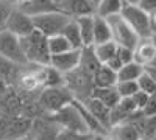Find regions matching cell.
Wrapping results in <instances>:
<instances>
[{
    "label": "cell",
    "instance_id": "40",
    "mask_svg": "<svg viewBox=\"0 0 156 140\" xmlns=\"http://www.w3.org/2000/svg\"><path fill=\"white\" fill-rule=\"evenodd\" d=\"M53 2H55V3H56V5H58V6H59V5H61V3H62V2H64V0H53Z\"/></svg>",
    "mask_w": 156,
    "mask_h": 140
},
{
    "label": "cell",
    "instance_id": "10",
    "mask_svg": "<svg viewBox=\"0 0 156 140\" xmlns=\"http://www.w3.org/2000/svg\"><path fill=\"white\" fill-rule=\"evenodd\" d=\"M17 9L28 17H34L41 14H48V12H58L59 6L53 0H22Z\"/></svg>",
    "mask_w": 156,
    "mask_h": 140
},
{
    "label": "cell",
    "instance_id": "22",
    "mask_svg": "<svg viewBox=\"0 0 156 140\" xmlns=\"http://www.w3.org/2000/svg\"><path fill=\"white\" fill-rule=\"evenodd\" d=\"M144 72V67L139 66L137 62H128L120 67L117 72V81H136Z\"/></svg>",
    "mask_w": 156,
    "mask_h": 140
},
{
    "label": "cell",
    "instance_id": "4",
    "mask_svg": "<svg viewBox=\"0 0 156 140\" xmlns=\"http://www.w3.org/2000/svg\"><path fill=\"white\" fill-rule=\"evenodd\" d=\"M30 19H31V23H33V28L45 37H51V36L59 34L61 30L64 28V25L70 20V17L62 14L61 11L34 16V17H30Z\"/></svg>",
    "mask_w": 156,
    "mask_h": 140
},
{
    "label": "cell",
    "instance_id": "11",
    "mask_svg": "<svg viewBox=\"0 0 156 140\" xmlns=\"http://www.w3.org/2000/svg\"><path fill=\"white\" fill-rule=\"evenodd\" d=\"M59 11L70 19L83 16H95V8L89 0H64L59 5Z\"/></svg>",
    "mask_w": 156,
    "mask_h": 140
},
{
    "label": "cell",
    "instance_id": "31",
    "mask_svg": "<svg viewBox=\"0 0 156 140\" xmlns=\"http://www.w3.org/2000/svg\"><path fill=\"white\" fill-rule=\"evenodd\" d=\"M140 114L144 117H154V114H156V94L148 98L147 104L144 106V109L140 111Z\"/></svg>",
    "mask_w": 156,
    "mask_h": 140
},
{
    "label": "cell",
    "instance_id": "32",
    "mask_svg": "<svg viewBox=\"0 0 156 140\" xmlns=\"http://www.w3.org/2000/svg\"><path fill=\"white\" fill-rule=\"evenodd\" d=\"M137 6L145 14H153V12H156V0H139Z\"/></svg>",
    "mask_w": 156,
    "mask_h": 140
},
{
    "label": "cell",
    "instance_id": "20",
    "mask_svg": "<svg viewBox=\"0 0 156 140\" xmlns=\"http://www.w3.org/2000/svg\"><path fill=\"white\" fill-rule=\"evenodd\" d=\"M31 126V121L28 118H17L12 120L5 129V138L3 140H20L22 135L28 131Z\"/></svg>",
    "mask_w": 156,
    "mask_h": 140
},
{
    "label": "cell",
    "instance_id": "35",
    "mask_svg": "<svg viewBox=\"0 0 156 140\" xmlns=\"http://www.w3.org/2000/svg\"><path fill=\"white\" fill-rule=\"evenodd\" d=\"M105 66H106V67H109L112 72H115V73H117V72L120 70V67H122V62H120L119 59H117V56L114 55V56H112V58H111V59L106 62Z\"/></svg>",
    "mask_w": 156,
    "mask_h": 140
},
{
    "label": "cell",
    "instance_id": "21",
    "mask_svg": "<svg viewBox=\"0 0 156 140\" xmlns=\"http://www.w3.org/2000/svg\"><path fill=\"white\" fill-rule=\"evenodd\" d=\"M122 0H100L95 6V16L101 19H108L111 16H117L122 11Z\"/></svg>",
    "mask_w": 156,
    "mask_h": 140
},
{
    "label": "cell",
    "instance_id": "17",
    "mask_svg": "<svg viewBox=\"0 0 156 140\" xmlns=\"http://www.w3.org/2000/svg\"><path fill=\"white\" fill-rule=\"evenodd\" d=\"M59 34L69 42V45H70L72 50H81V48H83L80 30H78V27H76V23H75L73 19H70L66 25H64V28L61 30Z\"/></svg>",
    "mask_w": 156,
    "mask_h": 140
},
{
    "label": "cell",
    "instance_id": "18",
    "mask_svg": "<svg viewBox=\"0 0 156 140\" xmlns=\"http://www.w3.org/2000/svg\"><path fill=\"white\" fill-rule=\"evenodd\" d=\"M98 67H100V62H98L97 58L94 56L92 47H83V48H81V53H80V62H78V69L92 76L94 72H95Z\"/></svg>",
    "mask_w": 156,
    "mask_h": 140
},
{
    "label": "cell",
    "instance_id": "38",
    "mask_svg": "<svg viewBox=\"0 0 156 140\" xmlns=\"http://www.w3.org/2000/svg\"><path fill=\"white\" fill-rule=\"evenodd\" d=\"M90 140H109V137H106V135H100V134H97V135H92V138Z\"/></svg>",
    "mask_w": 156,
    "mask_h": 140
},
{
    "label": "cell",
    "instance_id": "9",
    "mask_svg": "<svg viewBox=\"0 0 156 140\" xmlns=\"http://www.w3.org/2000/svg\"><path fill=\"white\" fill-rule=\"evenodd\" d=\"M80 53H81V50H69L66 53L53 55V56H50L48 66L51 69H55L56 72H59L61 75H66V73H69V72H72L78 67Z\"/></svg>",
    "mask_w": 156,
    "mask_h": 140
},
{
    "label": "cell",
    "instance_id": "42",
    "mask_svg": "<svg viewBox=\"0 0 156 140\" xmlns=\"http://www.w3.org/2000/svg\"><path fill=\"white\" fill-rule=\"evenodd\" d=\"M0 78H2V76H0Z\"/></svg>",
    "mask_w": 156,
    "mask_h": 140
},
{
    "label": "cell",
    "instance_id": "33",
    "mask_svg": "<svg viewBox=\"0 0 156 140\" xmlns=\"http://www.w3.org/2000/svg\"><path fill=\"white\" fill-rule=\"evenodd\" d=\"M20 84L27 89V90H31V89H34L37 86V81L34 78V75H27V76H23V78L20 80Z\"/></svg>",
    "mask_w": 156,
    "mask_h": 140
},
{
    "label": "cell",
    "instance_id": "39",
    "mask_svg": "<svg viewBox=\"0 0 156 140\" xmlns=\"http://www.w3.org/2000/svg\"><path fill=\"white\" fill-rule=\"evenodd\" d=\"M89 2L92 3V5H94V8H95V6L98 5V2H100V0H89Z\"/></svg>",
    "mask_w": 156,
    "mask_h": 140
},
{
    "label": "cell",
    "instance_id": "16",
    "mask_svg": "<svg viewBox=\"0 0 156 140\" xmlns=\"http://www.w3.org/2000/svg\"><path fill=\"white\" fill-rule=\"evenodd\" d=\"M78 30H80V36H81V42L83 47H92L94 41H92V31H94V16H83V17H76L73 19Z\"/></svg>",
    "mask_w": 156,
    "mask_h": 140
},
{
    "label": "cell",
    "instance_id": "25",
    "mask_svg": "<svg viewBox=\"0 0 156 140\" xmlns=\"http://www.w3.org/2000/svg\"><path fill=\"white\" fill-rule=\"evenodd\" d=\"M47 47H48V53H50V56L59 55V53H66V52H69V50H72L70 45H69V42L64 39L61 34L47 37Z\"/></svg>",
    "mask_w": 156,
    "mask_h": 140
},
{
    "label": "cell",
    "instance_id": "7",
    "mask_svg": "<svg viewBox=\"0 0 156 140\" xmlns=\"http://www.w3.org/2000/svg\"><path fill=\"white\" fill-rule=\"evenodd\" d=\"M0 56H2L3 59H6V61L16 62V64H23V62H27V59H25V56L22 53L19 37L11 34L6 30L0 31Z\"/></svg>",
    "mask_w": 156,
    "mask_h": 140
},
{
    "label": "cell",
    "instance_id": "14",
    "mask_svg": "<svg viewBox=\"0 0 156 140\" xmlns=\"http://www.w3.org/2000/svg\"><path fill=\"white\" fill-rule=\"evenodd\" d=\"M90 98H95L97 101H100L101 104H105L106 108H114L119 103V94H117L115 87H94L90 90Z\"/></svg>",
    "mask_w": 156,
    "mask_h": 140
},
{
    "label": "cell",
    "instance_id": "1",
    "mask_svg": "<svg viewBox=\"0 0 156 140\" xmlns=\"http://www.w3.org/2000/svg\"><path fill=\"white\" fill-rule=\"evenodd\" d=\"M19 42H20L22 53H23L25 59H27V62H33V64H37L39 67L48 66L50 53H48L45 36H42L41 33H37L34 30L28 36L20 37Z\"/></svg>",
    "mask_w": 156,
    "mask_h": 140
},
{
    "label": "cell",
    "instance_id": "41",
    "mask_svg": "<svg viewBox=\"0 0 156 140\" xmlns=\"http://www.w3.org/2000/svg\"><path fill=\"white\" fill-rule=\"evenodd\" d=\"M20 140H25V138H20Z\"/></svg>",
    "mask_w": 156,
    "mask_h": 140
},
{
    "label": "cell",
    "instance_id": "29",
    "mask_svg": "<svg viewBox=\"0 0 156 140\" xmlns=\"http://www.w3.org/2000/svg\"><path fill=\"white\" fill-rule=\"evenodd\" d=\"M151 95H147V94H144V92H140V90H137L134 95H131L129 98H131V101H133V104H134V108H136V111H142L144 109V106L147 104V101H148V98H150Z\"/></svg>",
    "mask_w": 156,
    "mask_h": 140
},
{
    "label": "cell",
    "instance_id": "26",
    "mask_svg": "<svg viewBox=\"0 0 156 140\" xmlns=\"http://www.w3.org/2000/svg\"><path fill=\"white\" fill-rule=\"evenodd\" d=\"M137 89L140 92H144L147 95H154L156 94V76L148 73V72H142V75L136 80Z\"/></svg>",
    "mask_w": 156,
    "mask_h": 140
},
{
    "label": "cell",
    "instance_id": "34",
    "mask_svg": "<svg viewBox=\"0 0 156 140\" xmlns=\"http://www.w3.org/2000/svg\"><path fill=\"white\" fill-rule=\"evenodd\" d=\"M56 134H58V131H53L51 128H47L45 131H42L36 137V140H56Z\"/></svg>",
    "mask_w": 156,
    "mask_h": 140
},
{
    "label": "cell",
    "instance_id": "27",
    "mask_svg": "<svg viewBox=\"0 0 156 140\" xmlns=\"http://www.w3.org/2000/svg\"><path fill=\"white\" fill-rule=\"evenodd\" d=\"M114 87H115V90L120 98H129L139 90L136 81H117Z\"/></svg>",
    "mask_w": 156,
    "mask_h": 140
},
{
    "label": "cell",
    "instance_id": "6",
    "mask_svg": "<svg viewBox=\"0 0 156 140\" xmlns=\"http://www.w3.org/2000/svg\"><path fill=\"white\" fill-rule=\"evenodd\" d=\"M51 120L61 125L62 129H66V131H72V132H78V134H89V131L86 129V126L80 117V114H78V111L72 104V101L67 106L59 109L58 112H55L51 115Z\"/></svg>",
    "mask_w": 156,
    "mask_h": 140
},
{
    "label": "cell",
    "instance_id": "13",
    "mask_svg": "<svg viewBox=\"0 0 156 140\" xmlns=\"http://www.w3.org/2000/svg\"><path fill=\"white\" fill-rule=\"evenodd\" d=\"M154 39H139L134 52V62L139 66L147 67L154 64V56H156V48H154Z\"/></svg>",
    "mask_w": 156,
    "mask_h": 140
},
{
    "label": "cell",
    "instance_id": "3",
    "mask_svg": "<svg viewBox=\"0 0 156 140\" xmlns=\"http://www.w3.org/2000/svg\"><path fill=\"white\" fill-rule=\"evenodd\" d=\"M106 22H108L109 30H111V39L117 47H126L131 50L136 48V45L139 42V37L126 25V22L120 17V14L108 17Z\"/></svg>",
    "mask_w": 156,
    "mask_h": 140
},
{
    "label": "cell",
    "instance_id": "23",
    "mask_svg": "<svg viewBox=\"0 0 156 140\" xmlns=\"http://www.w3.org/2000/svg\"><path fill=\"white\" fill-rule=\"evenodd\" d=\"M111 131H112V138L109 140H140L137 131L129 123L117 125L114 128H111Z\"/></svg>",
    "mask_w": 156,
    "mask_h": 140
},
{
    "label": "cell",
    "instance_id": "12",
    "mask_svg": "<svg viewBox=\"0 0 156 140\" xmlns=\"http://www.w3.org/2000/svg\"><path fill=\"white\" fill-rule=\"evenodd\" d=\"M83 106L89 111V114L92 115L100 125H101V128L108 131L111 129V123H109V108H106L105 104H101L100 101H97L95 98H84L83 101Z\"/></svg>",
    "mask_w": 156,
    "mask_h": 140
},
{
    "label": "cell",
    "instance_id": "5",
    "mask_svg": "<svg viewBox=\"0 0 156 140\" xmlns=\"http://www.w3.org/2000/svg\"><path fill=\"white\" fill-rule=\"evenodd\" d=\"M72 100L73 97L70 95V92L66 87H62V86L61 87H45L41 97H39V106L53 115L55 112H58L64 106H67Z\"/></svg>",
    "mask_w": 156,
    "mask_h": 140
},
{
    "label": "cell",
    "instance_id": "2",
    "mask_svg": "<svg viewBox=\"0 0 156 140\" xmlns=\"http://www.w3.org/2000/svg\"><path fill=\"white\" fill-rule=\"evenodd\" d=\"M120 17L126 22V25L131 28L139 39H154V34L150 30V19L139 6L123 5L120 11Z\"/></svg>",
    "mask_w": 156,
    "mask_h": 140
},
{
    "label": "cell",
    "instance_id": "36",
    "mask_svg": "<svg viewBox=\"0 0 156 140\" xmlns=\"http://www.w3.org/2000/svg\"><path fill=\"white\" fill-rule=\"evenodd\" d=\"M3 94H6V84L3 78H0V95H3Z\"/></svg>",
    "mask_w": 156,
    "mask_h": 140
},
{
    "label": "cell",
    "instance_id": "30",
    "mask_svg": "<svg viewBox=\"0 0 156 140\" xmlns=\"http://www.w3.org/2000/svg\"><path fill=\"white\" fill-rule=\"evenodd\" d=\"M12 8H9L6 0H0V31L5 30V23H6V19L9 16Z\"/></svg>",
    "mask_w": 156,
    "mask_h": 140
},
{
    "label": "cell",
    "instance_id": "19",
    "mask_svg": "<svg viewBox=\"0 0 156 140\" xmlns=\"http://www.w3.org/2000/svg\"><path fill=\"white\" fill-rule=\"evenodd\" d=\"M92 41L94 45L98 44H105V42H111V30L109 25L106 22V19H101L94 16V31H92Z\"/></svg>",
    "mask_w": 156,
    "mask_h": 140
},
{
    "label": "cell",
    "instance_id": "8",
    "mask_svg": "<svg viewBox=\"0 0 156 140\" xmlns=\"http://www.w3.org/2000/svg\"><path fill=\"white\" fill-rule=\"evenodd\" d=\"M5 30L9 31L11 34L17 36L19 39L20 37L28 36L30 33L34 31L31 19L27 14H23L22 11H19V9H11L9 16L6 19V23H5Z\"/></svg>",
    "mask_w": 156,
    "mask_h": 140
},
{
    "label": "cell",
    "instance_id": "24",
    "mask_svg": "<svg viewBox=\"0 0 156 140\" xmlns=\"http://www.w3.org/2000/svg\"><path fill=\"white\" fill-rule=\"evenodd\" d=\"M115 48H117V45L111 41V42H105V44L92 45V52H94V56L97 58V61L100 64H106L115 55Z\"/></svg>",
    "mask_w": 156,
    "mask_h": 140
},
{
    "label": "cell",
    "instance_id": "37",
    "mask_svg": "<svg viewBox=\"0 0 156 140\" xmlns=\"http://www.w3.org/2000/svg\"><path fill=\"white\" fill-rule=\"evenodd\" d=\"M122 3H123V5H133V6H137L139 0H122Z\"/></svg>",
    "mask_w": 156,
    "mask_h": 140
},
{
    "label": "cell",
    "instance_id": "15",
    "mask_svg": "<svg viewBox=\"0 0 156 140\" xmlns=\"http://www.w3.org/2000/svg\"><path fill=\"white\" fill-rule=\"evenodd\" d=\"M115 83H117V73L112 72L105 64H100V67L92 75L94 87H114Z\"/></svg>",
    "mask_w": 156,
    "mask_h": 140
},
{
    "label": "cell",
    "instance_id": "28",
    "mask_svg": "<svg viewBox=\"0 0 156 140\" xmlns=\"http://www.w3.org/2000/svg\"><path fill=\"white\" fill-rule=\"evenodd\" d=\"M115 56L122 62V66L134 61V52L131 48H126V47H117L115 48Z\"/></svg>",
    "mask_w": 156,
    "mask_h": 140
}]
</instances>
